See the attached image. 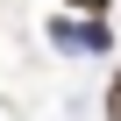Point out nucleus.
Here are the masks:
<instances>
[{
  "mask_svg": "<svg viewBox=\"0 0 121 121\" xmlns=\"http://www.w3.org/2000/svg\"><path fill=\"white\" fill-rule=\"evenodd\" d=\"M71 7H86V14H107V0H71Z\"/></svg>",
  "mask_w": 121,
  "mask_h": 121,
  "instance_id": "obj_3",
  "label": "nucleus"
},
{
  "mask_svg": "<svg viewBox=\"0 0 121 121\" xmlns=\"http://www.w3.org/2000/svg\"><path fill=\"white\" fill-rule=\"evenodd\" d=\"M107 121H121V71L107 78Z\"/></svg>",
  "mask_w": 121,
  "mask_h": 121,
  "instance_id": "obj_2",
  "label": "nucleus"
},
{
  "mask_svg": "<svg viewBox=\"0 0 121 121\" xmlns=\"http://www.w3.org/2000/svg\"><path fill=\"white\" fill-rule=\"evenodd\" d=\"M64 43H86V50H107V43H114V36H107V22H100V14H93V22H86V29H64Z\"/></svg>",
  "mask_w": 121,
  "mask_h": 121,
  "instance_id": "obj_1",
  "label": "nucleus"
}]
</instances>
